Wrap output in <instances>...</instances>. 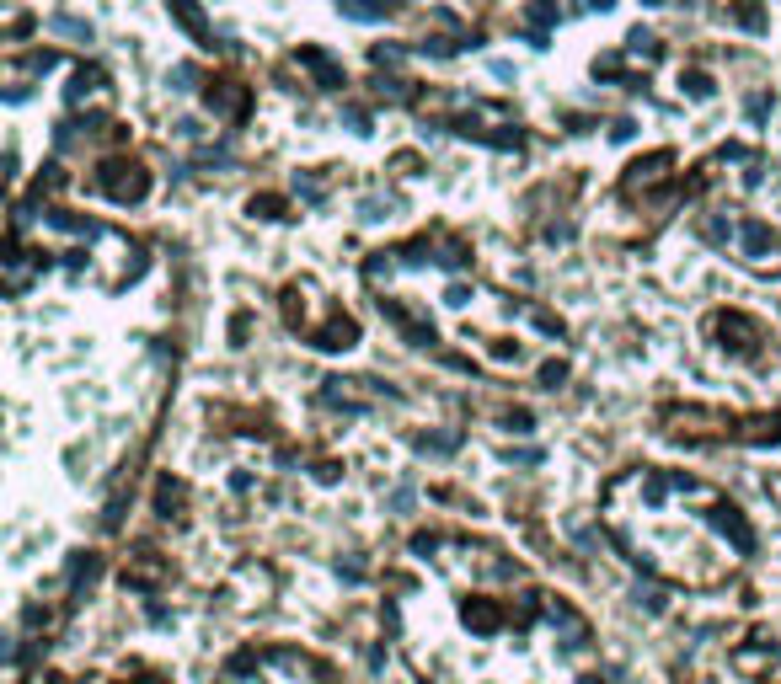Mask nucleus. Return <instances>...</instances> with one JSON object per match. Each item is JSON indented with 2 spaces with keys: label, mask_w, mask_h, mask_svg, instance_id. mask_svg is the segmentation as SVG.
Instances as JSON below:
<instances>
[{
  "label": "nucleus",
  "mask_w": 781,
  "mask_h": 684,
  "mask_svg": "<svg viewBox=\"0 0 781 684\" xmlns=\"http://www.w3.org/2000/svg\"><path fill=\"white\" fill-rule=\"evenodd\" d=\"M685 86H690V96H712V81H707V75H690Z\"/></svg>",
  "instance_id": "f03ea898"
},
{
  "label": "nucleus",
  "mask_w": 781,
  "mask_h": 684,
  "mask_svg": "<svg viewBox=\"0 0 781 684\" xmlns=\"http://www.w3.org/2000/svg\"><path fill=\"white\" fill-rule=\"evenodd\" d=\"M171 11L182 16V27H188V33H198V37H204V16L193 11V0H171Z\"/></svg>",
  "instance_id": "f257e3e1"
},
{
  "label": "nucleus",
  "mask_w": 781,
  "mask_h": 684,
  "mask_svg": "<svg viewBox=\"0 0 781 684\" xmlns=\"http://www.w3.org/2000/svg\"><path fill=\"white\" fill-rule=\"evenodd\" d=\"M583 6H600V11H605V6H610V0H583Z\"/></svg>",
  "instance_id": "7ed1b4c3"
}]
</instances>
